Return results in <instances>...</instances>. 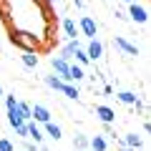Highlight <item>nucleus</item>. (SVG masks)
I'll return each instance as SVG.
<instances>
[{"label": "nucleus", "mask_w": 151, "mask_h": 151, "mask_svg": "<svg viewBox=\"0 0 151 151\" xmlns=\"http://www.w3.org/2000/svg\"><path fill=\"white\" fill-rule=\"evenodd\" d=\"M10 43L20 50H28V53H38L40 50V35H35L33 30H20V28H10Z\"/></svg>", "instance_id": "1"}, {"label": "nucleus", "mask_w": 151, "mask_h": 151, "mask_svg": "<svg viewBox=\"0 0 151 151\" xmlns=\"http://www.w3.org/2000/svg\"><path fill=\"white\" fill-rule=\"evenodd\" d=\"M50 65H53V70L58 73V78L63 83H70V63L65 58H60V55H53L50 58Z\"/></svg>", "instance_id": "2"}, {"label": "nucleus", "mask_w": 151, "mask_h": 151, "mask_svg": "<svg viewBox=\"0 0 151 151\" xmlns=\"http://www.w3.org/2000/svg\"><path fill=\"white\" fill-rule=\"evenodd\" d=\"M78 28L83 30V35H86L88 40H93V38H96V33H98V23L93 20L91 15H83L81 23H78Z\"/></svg>", "instance_id": "3"}, {"label": "nucleus", "mask_w": 151, "mask_h": 151, "mask_svg": "<svg viewBox=\"0 0 151 151\" xmlns=\"http://www.w3.org/2000/svg\"><path fill=\"white\" fill-rule=\"evenodd\" d=\"M129 15L134 23H149V10L144 5H139V3H131L129 5Z\"/></svg>", "instance_id": "4"}, {"label": "nucleus", "mask_w": 151, "mask_h": 151, "mask_svg": "<svg viewBox=\"0 0 151 151\" xmlns=\"http://www.w3.org/2000/svg\"><path fill=\"white\" fill-rule=\"evenodd\" d=\"M30 119H35L38 124H48V121H53V119H50V111L45 106H40V103L30 106Z\"/></svg>", "instance_id": "5"}, {"label": "nucleus", "mask_w": 151, "mask_h": 151, "mask_svg": "<svg viewBox=\"0 0 151 151\" xmlns=\"http://www.w3.org/2000/svg\"><path fill=\"white\" fill-rule=\"evenodd\" d=\"M113 45L121 50V53H126V55H139V48H136L134 43H129L126 38H121V35H116L113 38Z\"/></svg>", "instance_id": "6"}, {"label": "nucleus", "mask_w": 151, "mask_h": 151, "mask_svg": "<svg viewBox=\"0 0 151 151\" xmlns=\"http://www.w3.org/2000/svg\"><path fill=\"white\" fill-rule=\"evenodd\" d=\"M86 55H88V60H93V63H96V60H101V58H103V45L98 43L96 38H93L91 43H88V48H86Z\"/></svg>", "instance_id": "7"}, {"label": "nucleus", "mask_w": 151, "mask_h": 151, "mask_svg": "<svg viewBox=\"0 0 151 151\" xmlns=\"http://www.w3.org/2000/svg\"><path fill=\"white\" fill-rule=\"evenodd\" d=\"M96 116L101 124H113V119H116V111L108 106H96Z\"/></svg>", "instance_id": "8"}, {"label": "nucleus", "mask_w": 151, "mask_h": 151, "mask_svg": "<svg viewBox=\"0 0 151 151\" xmlns=\"http://www.w3.org/2000/svg\"><path fill=\"white\" fill-rule=\"evenodd\" d=\"M63 33L68 40H76V35H78V25H76L70 18H63Z\"/></svg>", "instance_id": "9"}, {"label": "nucleus", "mask_w": 151, "mask_h": 151, "mask_svg": "<svg viewBox=\"0 0 151 151\" xmlns=\"http://www.w3.org/2000/svg\"><path fill=\"white\" fill-rule=\"evenodd\" d=\"M28 139L35 141V144L43 141V131H40V126H38V124H33V121H28Z\"/></svg>", "instance_id": "10"}, {"label": "nucleus", "mask_w": 151, "mask_h": 151, "mask_svg": "<svg viewBox=\"0 0 151 151\" xmlns=\"http://www.w3.org/2000/svg\"><path fill=\"white\" fill-rule=\"evenodd\" d=\"M116 98H119L121 103H126V106H134V103L139 101V96H136L134 91H119V93H116Z\"/></svg>", "instance_id": "11"}, {"label": "nucleus", "mask_w": 151, "mask_h": 151, "mask_svg": "<svg viewBox=\"0 0 151 151\" xmlns=\"http://www.w3.org/2000/svg\"><path fill=\"white\" fill-rule=\"evenodd\" d=\"M124 144L129 146V149H141V146H144V139H141L139 134H126L124 136Z\"/></svg>", "instance_id": "12"}, {"label": "nucleus", "mask_w": 151, "mask_h": 151, "mask_svg": "<svg viewBox=\"0 0 151 151\" xmlns=\"http://www.w3.org/2000/svg\"><path fill=\"white\" fill-rule=\"evenodd\" d=\"M8 124H10L13 129L23 124V116H20V111H18V106L15 108H8Z\"/></svg>", "instance_id": "13"}, {"label": "nucleus", "mask_w": 151, "mask_h": 151, "mask_svg": "<svg viewBox=\"0 0 151 151\" xmlns=\"http://www.w3.org/2000/svg\"><path fill=\"white\" fill-rule=\"evenodd\" d=\"M43 126H45V134H48L50 139H55V141H58L60 136H63V131H60V126H58V124H53V121H48V124H43Z\"/></svg>", "instance_id": "14"}, {"label": "nucleus", "mask_w": 151, "mask_h": 151, "mask_svg": "<svg viewBox=\"0 0 151 151\" xmlns=\"http://www.w3.org/2000/svg\"><path fill=\"white\" fill-rule=\"evenodd\" d=\"M88 146H91L93 151H106L108 149V144H106L103 136H93V139H88Z\"/></svg>", "instance_id": "15"}, {"label": "nucleus", "mask_w": 151, "mask_h": 151, "mask_svg": "<svg viewBox=\"0 0 151 151\" xmlns=\"http://www.w3.org/2000/svg\"><path fill=\"white\" fill-rule=\"evenodd\" d=\"M76 48H78V40H68V43L63 45V50H60V58H73V53H76Z\"/></svg>", "instance_id": "16"}, {"label": "nucleus", "mask_w": 151, "mask_h": 151, "mask_svg": "<svg viewBox=\"0 0 151 151\" xmlns=\"http://www.w3.org/2000/svg\"><path fill=\"white\" fill-rule=\"evenodd\" d=\"M86 78V73H83V65H78V63H70V81H83Z\"/></svg>", "instance_id": "17"}, {"label": "nucleus", "mask_w": 151, "mask_h": 151, "mask_svg": "<svg viewBox=\"0 0 151 151\" xmlns=\"http://www.w3.org/2000/svg\"><path fill=\"white\" fill-rule=\"evenodd\" d=\"M20 58H23V65H25V68H35V65H38V55H35V53H28V50H23Z\"/></svg>", "instance_id": "18"}, {"label": "nucleus", "mask_w": 151, "mask_h": 151, "mask_svg": "<svg viewBox=\"0 0 151 151\" xmlns=\"http://www.w3.org/2000/svg\"><path fill=\"white\" fill-rule=\"evenodd\" d=\"M45 86L53 88V91H60L63 88V81H60L58 76H45Z\"/></svg>", "instance_id": "19"}, {"label": "nucleus", "mask_w": 151, "mask_h": 151, "mask_svg": "<svg viewBox=\"0 0 151 151\" xmlns=\"http://www.w3.org/2000/svg\"><path fill=\"white\" fill-rule=\"evenodd\" d=\"M73 58H76V63H78V65H88V63H91V60H88V55H86V50H83L81 45H78V48H76Z\"/></svg>", "instance_id": "20"}, {"label": "nucleus", "mask_w": 151, "mask_h": 151, "mask_svg": "<svg viewBox=\"0 0 151 151\" xmlns=\"http://www.w3.org/2000/svg\"><path fill=\"white\" fill-rule=\"evenodd\" d=\"M60 93H63V96H68V98H78V88L73 86V83H63V88H60Z\"/></svg>", "instance_id": "21"}, {"label": "nucleus", "mask_w": 151, "mask_h": 151, "mask_svg": "<svg viewBox=\"0 0 151 151\" xmlns=\"http://www.w3.org/2000/svg\"><path fill=\"white\" fill-rule=\"evenodd\" d=\"M18 111H20L23 121H33V119H30V103H25V101H18Z\"/></svg>", "instance_id": "22"}, {"label": "nucleus", "mask_w": 151, "mask_h": 151, "mask_svg": "<svg viewBox=\"0 0 151 151\" xmlns=\"http://www.w3.org/2000/svg\"><path fill=\"white\" fill-rule=\"evenodd\" d=\"M73 146H76L78 151H86V149H88V139H86L83 134H76V139H73Z\"/></svg>", "instance_id": "23"}, {"label": "nucleus", "mask_w": 151, "mask_h": 151, "mask_svg": "<svg viewBox=\"0 0 151 151\" xmlns=\"http://www.w3.org/2000/svg\"><path fill=\"white\" fill-rule=\"evenodd\" d=\"M15 134L20 136V139H28V121H23L20 126H15Z\"/></svg>", "instance_id": "24"}, {"label": "nucleus", "mask_w": 151, "mask_h": 151, "mask_svg": "<svg viewBox=\"0 0 151 151\" xmlns=\"http://www.w3.org/2000/svg\"><path fill=\"white\" fill-rule=\"evenodd\" d=\"M0 151H15V146H13L8 139H0Z\"/></svg>", "instance_id": "25"}, {"label": "nucleus", "mask_w": 151, "mask_h": 151, "mask_svg": "<svg viewBox=\"0 0 151 151\" xmlns=\"http://www.w3.org/2000/svg\"><path fill=\"white\" fill-rule=\"evenodd\" d=\"M3 98H5V108H15L18 106V98L15 96H3Z\"/></svg>", "instance_id": "26"}, {"label": "nucleus", "mask_w": 151, "mask_h": 151, "mask_svg": "<svg viewBox=\"0 0 151 151\" xmlns=\"http://www.w3.org/2000/svg\"><path fill=\"white\" fill-rule=\"evenodd\" d=\"M35 149H38V144H35V141L25 139V151H35Z\"/></svg>", "instance_id": "27"}, {"label": "nucleus", "mask_w": 151, "mask_h": 151, "mask_svg": "<svg viewBox=\"0 0 151 151\" xmlns=\"http://www.w3.org/2000/svg\"><path fill=\"white\" fill-rule=\"evenodd\" d=\"M119 151H134V149H129V146H126L124 141H119Z\"/></svg>", "instance_id": "28"}, {"label": "nucleus", "mask_w": 151, "mask_h": 151, "mask_svg": "<svg viewBox=\"0 0 151 151\" xmlns=\"http://www.w3.org/2000/svg\"><path fill=\"white\" fill-rule=\"evenodd\" d=\"M58 0H43V8H50V5H55Z\"/></svg>", "instance_id": "29"}, {"label": "nucleus", "mask_w": 151, "mask_h": 151, "mask_svg": "<svg viewBox=\"0 0 151 151\" xmlns=\"http://www.w3.org/2000/svg\"><path fill=\"white\" fill-rule=\"evenodd\" d=\"M73 5L76 8H83V0H73Z\"/></svg>", "instance_id": "30"}, {"label": "nucleus", "mask_w": 151, "mask_h": 151, "mask_svg": "<svg viewBox=\"0 0 151 151\" xmlns=\"http://www.w3.org/2000/svg\"><path fill=\"white\" fill-rule=\"evenodd\" d=\"M0 25H5V20H3V15H0Z\"/></svg>", "instance_id": "31"}, {"label": "nucleus", "mask_w": 151, "mask_h": 151, "mask_svg": "<svg viewBox=\"0 0 151 151\" xmlns=\"http://www.w3.org/2000/svg\"><path fill=\"white\" fill-rule=\"evenodd\" d=\"M3 96H5V93H3V86H0V98H3Z\"/></svg>", "instance_id": "32"}, {"label": "nucleus", "mask_w": 151, "mask_h": 151, "mask_svg": "<svg viewBox=\"0 0 151 151\" xmlns=\"http://www.w3.org/2000/svg\"><path fill=\"white\" fill-rule=\"evenodd\" d=\"M124 3H129V5H131V3H136V0H124Z\"/></svg>", "instance_id": "33"}, {"label": "nucleus", "mask_w": 151, "mask_h": 151, "mask_svg": "<svg viewBox=\"0 0 151 151\" xmlns=\"http://www.w3.org/2000/svg\"><path fill=\"white\" fill-rule=\"evenodd\" d=\"M35 3H38V5H43V0H35Z\"/></svg>", "instance_id": "34"}, {"label": "nucleus", "mask_w": 151, "mask_h": 151, "mask_svg": "<svg viewBox=\"0 0 151 151\" xmlns=\"http://www.w3.org/2000/svg\"><path fill=\"white\" fill-rule=\"evenodd\" d=\"M40 151H50V149H40Z\"/></svg>", "instance_id": "35"}]
</instances>
